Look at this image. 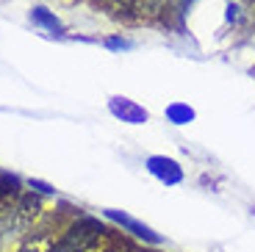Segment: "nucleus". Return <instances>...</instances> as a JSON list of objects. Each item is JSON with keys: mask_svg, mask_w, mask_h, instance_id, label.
<instances>
[{"mask_svg": "<svg viewBox=\"0 0 255 252\" xmlns=\"http://www.w3.org/2000/svg\"><path fill=\"white\" fill-rule=\"evenodd\" d=\"M166 120L172 125H189L194 120V108L186 103H172V106H166Z\"/></svg>", "mask_w": 255, "mask_h": 252, "instance_id": "9", "label": "nucleus"}, {"mask_svg": "<svg viewBox=\"0 0 255 252\" xmlns=\"http://www.w3.org/2000/svg\"><path fill=\"white\" fill-rule=\"evenodd\" d=\"M130 11L136 19H155L166 11V0H130Z\"/></svg>", "mask_w": 255, "mask_h": 252, "instance_id": "8", "label": "nucleus"}, {"mask_svg": "<svg viewBox=\"0 0 255 252\" xmlns=\"http://www.w3.org/2000/svg\"><path fill=\"white\" fill-rule=\"evenodd\" d=\"M106 44H109L111 50H125V47H130V42H125V39H109Z\"/></svg>", "mask_w": 255, "mask_h": 252, "instance_id": "11", "label": "nucleus"}, {"mask_svg": "<svg viewBox=\"0 0 255 252\" xmlns=\"http://www.w3.org/2000/svg\"><path fill=\"white\" fill-rule=\"evenodd\" d=\"M22 194L19 189V180L14 175H0V200H14V197Z\"/></svg>", "mask_w": 255, "mask_h": 252, "instance_id": "10", "label": "nucleus"}, {"mask_svg": "<svg viewBox=\"0 0 255 252\" xmlns=\"http://www.w3.org/2000/svg\"><path fill=\"white\" fill-rule=\"evenodd\" d=\"M247 3H250V8H253V11H255V0H247Z\"/></svg>", "mask_w": 255, "mask_h": 252, "instance_id": "13", "label": "nucleus"}, {"mask_svg": "<svg viewBox=\"0 0 255 252\" xmlns=\"http://www.w3.org/2000/svg\"><path fill=\"white\" fill-rule=\"evenodd\" d=\"M103 236H106V227L100 225V219H95V216H81V219L72 222L58 236L50 252H89Z\"/></svg>", "mask_w": 255, "mask_h": 252, "instance_id": "1", "label": "nucleus"}, {"mask_svg": "<svg viewBox=\"0 0 255 252\" xmlns=\"http://www.w3.org/2000/svg\"><path fill=\"white\" fill-rule=\"evenodd\" d=\"M31 227L25 225V219L17 211V197L14 200H0V252L6 250V244L17 236L28 233Z\"/></svg>", "mask_w": 255, "mask_h": 252, "instance_id": "2", "label": "nucleus"}, {"mask_svg": "<svg viewBox=\"0 0 255 252\" xmlns=\"http://www.w3.org/2000/svg\"><path fill=\"white\" fill-rule=\"evenodd\" d=\"M31 22H33V25H39L42 31H47L50 36H61V33H64L61 19H58L53 11H47L45 6H36V8H31Z\"/></svg>", "mask_w": 255, "mask_h": 252, "instance_id": "7", "label": "nucleus"}, {"mask_svg": "<svg viewBox=\"0 0 255 252\" xmlns=\"http://www.w3.org/2000/svg\"><path fill=\"white\" fill-rule=\"evenodd\" d=\"M147 169H150L153 177H158L161 183H166V186H178V183L183 180L180 164L172 161V158H166V155H150L147 158Z\"/></svg>", "mask_w": 255, "mask_h": 252, "instance_id": "4", "label": "nucleus"}, {"mask_svg": "<svg viewBox=\"0 0 255 252\" xmlns=\"http://www.w3.org/2000/svg\"><path fill=\"white\" fill-rule=\"evenodd\" d=\"M106 219L117 222V225H120V227H125V230H128L130 236H136V239H144L147 244H161V236L155 233L153 227H147L144 222H139V219H133V216L122 214V211L109 208V211H106Z\"/></svg>", "mask_w": 255, "mask_h": 252, "instance_id": "3", "label": "nucleus"}, {"mask_svg": "<svg viewBox=\"0 0 255 252\" xmlns=\"http://www.w3.org/2000/svg\"><path fill=\"white\" fill-rule=\"evenodd\" d=\"M109 111L114 114L117 120L128 122V125H141V122L150 120L147 108H141L139 103L128 100V97H111V100H109Z\"/></svg>", "mask_w": 255, "mask_h": 252, "instance_id": "5", "label": "nucleus"}, {"mask_svg": "<svg viewBox=\"0 0 255 252\" xmlns=\"http://www.w3.org/2000/svg\"><path fill=\"white\" fill-rule=\"evenodd\" d=\"M28 186H31V189H39L42 194H53V189H50V186H45V183H39V180H31Z\"/></svg>", "mask_w": 255, "mask_h": 252, "instance_id": "12", "label": "nucleus"}, {"mask_svg": "<svg viewBox=\"0 0 255 252\" xmlns=\"http://www.w3.org/2000/svg\"><path fill=\"white\" fill-rule=\"evenodd\" d=\"M56 227L53 225H45V227H39V230H31L28 233V239L19 244L17 252H50L53 244H56Z\"/></svg>", "mask_w": 255, "mask_h": 252, "instance_id": "6", "label": "nucleus"}]
</instances>
